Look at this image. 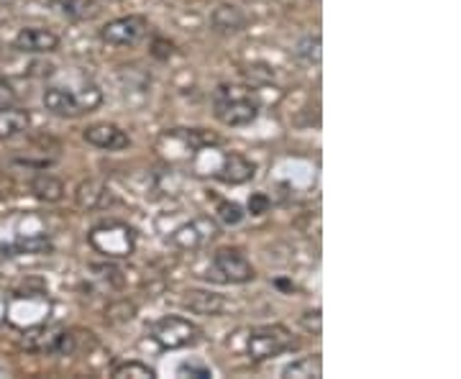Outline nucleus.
<instances>
[{
  "mask_svg": "<svg viewBox=\"0 0 461 379\" xmlns=\"http://www.w3.org/2000/svg\"><path fill=\"white\" fill-rule=\"evenodd\" d=\"M262 111L257 93L241 85H221L213 93V113L223 126H249L254 123Z\"/></svg>",
  "mask_w": 461,
  "mask_h": 379,
  "instance_id": "f257e3e1",
  "label": "nucleus"
},
{
  "mask_svg": "<svg viewBox=\"0 0 461 379\" xmlns=\"http://www.w3.org/2000/svg\"><path fill=\"white\" fill-rule=\"evenodd\" d=\"M87 241L105 259H129L136 251V236L121 221H108V223L95 226L87 236Z\"/></svg>",
  "mask_w": 461,
  "mask_h": 379,
  "instance_id": "f03ea898",
  "label": "nucleus"
},
{
  "mask_svg": "<svg viewBox=\"0 0 461 379\" xmlns=\"http://www.w3.org/2000/svg\"><path fill=\"white\" fill-rule=\"evenodd\" d=\"M297 347L295 336L290 329H285L280 323L275 326H259L249 333L247 354L251 362H267L272 356H280L285 351H293Z\"/></svg>",
  "mask_w": 461,
  "mask_h": 379,
  "instance_id": "7ed1b4c3",
  "label": "nucleus"
},
{
  "mask_svg": "<svg viewBox=\"0 0 461 379\" xmlns=\"http://www.w3.org/2000/svg\"><path fill=\"white\" fill-rule=\"evenodd\" d=\"M51 302L44 290H23V293H14V297L8 300V320L16 326V329L29 330L33 326H41L47 323L50 318Z\"/></svg>",
  "mask_w": 461,
  "mask_h": 379,
  "instance_id": "20e7f679",
  "label": "nucleus"
},
{
  "mask_svg": "<svg viewBox=\"0 0 461 379\" xmlns=\"http://www.w3.org/2000/svg\"><path fill=\"white\" fill-rule=\"evenodd\" d=\"M257 277V269L239 248H218L213 254L211 269L205 280L223 282V284H247Z\"/></svg>",
  "mask_w": 461,
  "mask_h": 379,
  "instance_id": "39448f33",
  "label": "nucleus"
},
{
  "mask_svg": "<svg viewBox=\"0 0 461 379\" xmlns=\"http://www.w3.org/2000/svg\"><path fill=\"white\" fill-rule=\"evenodd\" d=\"M151 338L162 351H175V348L195 347L200 341V329L182 315H167L154 323Z\"/></svg>",
  "mask_w": 461,
  "mask_h": 379,
  "instance_id": "423d86ee",
  "label": "nucleus"
},
{
  "mask_svg": "<svg viewBox=\"0 0 461 379\" xmlns=\"http://www.w3.org/2000/svg\"><path fill=\"white\" fill-rule=\"evenodd\" d=\"M218 236H221V226L215 223V218L198 215V218L182 223L177 231H172L169 244L175 248H180V251H198V248H205L208 244H213Z\"/></svg>",
  "mask_w": 461,
  "mask_h": 379,
  "instance_id": "0eeeda50",
  "label": "nucleus"
},
{
  "mask_svg": "<svg viewBox=\"0 0 461 379\" xmlns=\"http://www.w3.org/2000/svg\"><path fill=\"white\" fill-rule=\"evenodd\" d=\"M149 32L144 16H121L100 29V39L111 47H136Z\"/></svg>",
  "mask_w": 461,
  "mask_h": 379,
  "instance_id": "6e6552de",
  "label": "nucleus"
},
{
  "mask_svg": "<svg viewBox=\"0 0 461 379\" xmlns=\"http://www.w3.org/2000/svg\"><path fill=\"white\" fill-rule=\"evenodd\" d=\"M14 47L23 54H50L59 50V36L44 26H26L16 33Z\"/></svg>",
  "mask_w": 461,
  "mask_h": 379,
  "instance_id": "1a4fd4ad",
  "label": "nucleus"
},
{
  "mask_svg": "<svg viewBox=\"0 0 461 379\" xmlns=\"http://www.w3.org/2000/svg\"><path fill=\"white\" fill-rule=\"evenodd\" d=\"M83 139L90 147L105 149V151H121L131 147V136L113 123H93L83 131Z\"/></svg>",
  "mask_w": 461,
  "mask_h": 379,
  "instance_id": "9d476101",
  "label": "nucleus"
},
{
  "mask_svg": "<svg viewBox=\"0 0 461 379\" xmlns=\"http://www.w3.org/2000/svg\"><path fill=\"white\" fill-rule=\"evenodd\" d=\"M75 203H77V208H83V211H103V208L113 205L115 195L105 182L85 180L80 182L77 190H75Z\"/></svg>",
  "mask_w": 461,
  "mask_h": 379,
  "instance_id": "9b49d317",
  "label": "nucleus"
},
{
  "mask_svg": "<svg viewBox=\"0 0 461 379\" xmlns=\"http://www.w3.org/2000/svg\"><path fill=\"white\" fill-rule=\"evenodd\" d=\"M44 108L59 118H77L85 113L77 93L65 90V87H47L44 90Z\"/></svg>",
  "mask_w": 461,
  "mask_h": 379,
  "instance_id": "f8f14e48",
  "label": "nucleus"
},
{
  "mask_svg": "<svg viewBox=\"0 0 461 379\" xmlns=\"http://www.w3.org/2000/svg\"><path fill=\"white\" fill-rule=\"evenodd\" d=\"M257 167L254 162H249L247 157L241 154H223L221 157V167L215 169L213 175L221 182H229V185H244L254 177Z\"/></svg>",
  "mask_w": 461,
  "mask_h": 379,
  "instance_id": "ddd939ff",
  "label": "nucleus"
},
{
  "mask_svg": "<svg viewBox=\"0 0 461 379\" xmlns=\"http://www.w3.org/2000/svg\"><path fill=\"white\" fill-rule=\"evenodd\" d=\"M182 305L198 315H221L229 308V300L211 290H187L182 297Z\"/></svg>",
  "mask_w": 461,
  "mask_h": 379,
  "instance_id": "4468645a",
  "label": "nucleus"
},
{
  "mask_svg": "<svg viewBox=\"0 0 461 379\" xmlns=\"http://www.w3.org/2000/svg\"><path fill=\"white\" fill-rule=\"evenodd\" d=\"M32 126V113L18 105H5L0 108V141H11L21 133L29 131Z\"/></svg>",
  "mask_w": 461,
  "mask_h": 379,
  "instance_id": "2eb2a0df",
  "label": "nucleus"
},
{
  "mask_svg": "<svg viewBox=\"0 0 461 379\" xmlns=\"http://www.w3.org/2000/svg\"><path fill=\"white\" fill-rule=\"evenodd\" d=\"M247 14L241 11V8H236V5H229V3H223V5H218L213 11V16H211V23H213L215 32L221 33H239L247 29Z\"/></svg>",
  "mask_w": 461,
  "mask_h": 379,
  "instance_id": "dca6fc26",
  "label": "nucleus"
},
{
  "mask_svg": "<svg viewBox=\"0 0 461 379\" xmlns=\"http://www.w3.org/2000/svg\"><path fill=\"white\" fill-rule=\"evenodd\" d=\"M50 233H29V236H18L14 244L3 247V257H18V254H50Z\"/></svg>",
  "mask_w": 461,
  "mask_h": 379,
  "instance_id": "f3484780",
  "label": "nucleus"
},
{
  "mask_svg": "<svg viewBox=\"0 0 461 379\" xmlns=\"http://www.w3.org/2000/svg\"><path fill=\"white\" fill-rule=\"evenodd\" d=\"M32 193L33 198L41 200V203H59L65 198V185L54 175H36L32 180Z\"/></svg>",
  "mask_w": 461,
  "mask_h": 379,
  "instance_id": "a211bd4d",
  "label": "nucleus"
},
{
  "mask_svg": "<svg viewBox=\"0 0 461 379\" xmlns=\"http://www.w3.org/2000/svg\"><path fill=\"white\" fill-rule=\"evenodd\" d=\"M282 377L285 379H308V377H323V364L318 356H305V359H297V362L287 364L282 369Z\"/></svg>",
  "mask_w": 461,
  "mask_h": 379,
  "instance_id": "6ab92c4d",
  "label": "nucleus"
},
{
  "mask_svg": "<svg viewBox=\"0 0 461 379\" xmlns=\"http://www.w3.org/2000/svg\"><path fill=\"white\" fill-rule=\"evenodd\" d=\"M321 50H323L321 36H318V33H308V36H303V39L297 41L295 54L303 62H308V65H321V54H323Z\"/></svg>",
  "mask_w": 461,
  "mask_h": 379,
  "instance_id": "aec40b11",
  "label": "nucleus"
},
{
  "mask_svg": "<svg viewBox=\"0 0 461 379\" xmlns=\"http://www.w3.org/2000/svg\"><path fill=\"white\" fill-rule=\"evenodd\" d=\"M133 318H136V305H133L131 300H113L108 308H105V320L111 323V326H123V323H131Z\"/></svg>",
  "mask_w": 461,
  "mask_h": 379,
  "instance_id": "412c9836",
  "label": "nucleus"
},
{
  "mask_svg": "<svg viewBox=\"0 0 461 379\" xmlns=\"http://www.w3.org/2000/svg\"><path fill=\"white\" fill-rule=\"evenodd\" d=\"M111 377L113 379H154L157 377V372L149 366V364L141 362H123L113 366V372H111Z\"/></svg>",
  "mask_w": 461,
  "mask_h": 379,
  "instance_id": "4be33fe9",
  "label": "nucleus"
},
{
  "mask_svg": "<svg viewBox=\"0 0 461 379\" xmlns=\"http://www.w3.org/2000/svg\"><path fill=\"white\" fill-rule=\"evenodd\" d=\"M218 218H221L226 226H236V223H241V221H244V211H241V205H239V203H229V200H223V203L218 205Z\"/></svg>",
  "mask_w": 461,
  "mask_h": 379,
  "instance_id": "5701e85b",
  "label": "nucleus"
},
{
  "mask_svg": "<svg viewBox=\"0 0 461 379\" xmlns=\"http://www.w3.org/2000/svg\"><path fill=\"white\" fill-rule=\"evenodd\" d=\"M177 374L180 377H198V379H211L213 377V372L208 369V366H203V364H180V369H177Z\"/></svg>",
  "mask_w": 461,
  "mask_h": 379,
  "instance_id": "b1692460",
  "label": "nucleus"
},
{
  "mask_svg": "<svg viewBox=\"0 0 461 379\" xmlns=\"http://www.w3.org/2000/svg\"><path fill=\"white\" fill-rule=\"evenodd\" d=\"M93 269H95V272H100V277H103L105 282H111L113 287H121V284H123V277H118L121 272L115 269L113 264H95Z\"/></svg>",
  "mask_w": 461,
  "mask_h": 379,
  "instance_id": "393cba45",
  "label": "nucleus"
},
{
  "mask_svg": "<svg viewBox=\"0 0 461 379\" xmlns=\"http://www.w3.org/2000/svg\"><path fill=\"white\" fill-rule=\"evenodd\" d=\"M269 198L264 195V193H254L251 198H249V213L251 215H264L267 211H269Z\"/></svg>",
  "mask_w": 461,
  "mask_h": 379,
  "instance_id": "a878e982",
  "label": "nucleus"
},
{
  "mask_svg": "<svg viewBox=\"0 0 461 379\" xmlns=\"http://www.w3.org/2000/svg\"><path fill=\"white\" fill-rule=\"evenodd\" d=\"M16 90L11 87V83H5V80H0V108H5V105H16Z\"/></svg>",
  "mask_w": 461,
  "mask_h": 379,
  "instance_id": "bb28decb",
  "label": "nucleus"
},
{
  "mask_svg": "<svg viewBox=\"0 0 461 379\" xmlns=\"http://www.w3.org/2000/svg\"><path fill=\"white\" fill-rule=\"evenodd\" d=\"M303 326L313 333H321V311H308L303 313Z\"/></svg>",
  "mask_w": 461,
  "mask_h": 379,
  "instance_id": "cd10ccee",
  "label": "nucleus"
},
{
  "mask_svg": "<svg viewBox=\"0 0 461 379\" xmlns=\"http://www.w3.org/2000/svg\"><path fill=\"white\" fill-rule=\"evenodd\" d=\"M172 50H175V47H172L169 41H165V39H157V41H154V50H151V54H154L157 59H169V57H172Z\"/></svg>",
  "mask_w": 461,
  "mask_h": 379,
  "instance_id": "c85d7f7f",
  "label": "nucleus"
}]
</instances>
